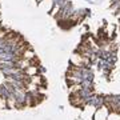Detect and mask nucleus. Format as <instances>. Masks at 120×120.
Masks as SVG:
<instances>
[{
  "mask_svg": "<svg viewBox=\"0 0 120 120\" xmlns=\"http://www.w3.org/2000/svg\"><path fill=\"white\" fill-rule=\"evenodd\" d=\"M82 90V86H80V84H71V86H69V92H71V94H76V92H79V91Z\"/></svg>",
  "mask_w": 120,
  "mask_h": 120,
  "instance_id": "nucleus-3",
  "label": "nucleus"
},
{
  "mask_svg": "<svg viewBox=\"0 0 120 120\" xmlns=\"http://www.w3.org/2000/svg\"><path fill=\"white\" fill-rule=\"evenodd\" d=\"M69 101H71V104L75 105V107H80V108L84 107V99H83L82 96H79V94H71Z\"/></svg>",
  "mask_w": 120,
  "mask_h": 120,
  "instance_id": "nucleus-1",
  "label": "nucleus"
},
{
  "mask_svg": "<svg viewBox=\"0 0 120 120\" xmlns=\"http://www.w3.org/2000/svg\"><path fill=\"white\" fill-rule=\"evenodd\" d=\"M7 32H8V31L4 30V28H1V30H0V40H1V39L4 40V38H5V35H7Z\"/></svg>",
  "mask_w": 120,
  "mask_h": 120,
  "instance_id": "nucleus-7",
  "label": "nucleus"
},
{
  "mask_svg": "<svg viewBox=\"0 0 120 120\" xmlns=\"http://www.w3.org/2000/svg\"><path fill=\"white\" fill-rule=\"evenodd\" d=\"M57 11H59V5H55V7H53V9L51 11V15H52V16H55Z\"/></svg>",
  "mask_w": 120,
  "mask_h": 120,
  "instance_id": "nucleus-8",
  "label": "nucleus"
},
{
  "mask_svg": "<svg viewBox=\"0 0 120 120\" xmlns=\"http://www.w3.org/2000/svg\"><path fill=\"white\" fill-rule=\"evenodd\" d=\"M0 22H1V17H0Z\"/></svg>",
  "mask_w": 120,
  "mask_h": 120,
  "instance_id": "nucleus-9",
  "label": "nucleus"
},
{
  "mask_svg": "<svg viewBox=\"0 0 120 120\" xmlns=\"http://www.w3.org/2000/svg\"><path fill=\"white\" fill-rule=\"evenodd\" d=\"M24 72H26V75H28V76H35L36 72H38V67H28V68L24 69Z\"/></svg>",
  "mask_w": 120,
  "mask_h": 120,
  "instance_id": "nucleus-2",
  "label": "nucleus"
},
{
  "mask_svg": "<svg viewBox=\"0 0 120 120\" xmlns=\"http://www.w3.org/2000/svg\"><path fill=\"white\" fill-rule=\"evenodd\" d=\"M7 107V99L5 98H0V108Z\"/></svg>",
  "mask_w": 120,
  "mask_h": 120,
  "instance_id": "nucleus-6",
  "label": "nucleus"
},
{
  "mask_svg": "<svg viewBox=\"0 0 120 120\" xmlns=\"http://www.w3.org/2000/svg\"><path fill=\"white\" fill-rule=\"evenodd\" d=\"M23 57H24L26 60H31L32 57H35V53L31 51V49H27V51L23 53Z\"/></svg>",
  "mask_w": 120,
  "mask_h": 120,
  "instance_id": "nucleus-4",
  "label": "nucleus"
},
{
  "mask_svg": "<svg viewBox=\"0 0 120 120\" xmlns=\"http://www.w3.org/2000/svg\"><path fill=\"white\" fill-rule=\"evenodd\" d=\"M30 61V67H36V65H39L40 64V61H39V59L35 56V57H32L31 60H28Z\"/></svg>",
  "mask_w": 120,
  "mask_h": 120,
  "instance_id": "nucleus-5",
  "label": "nucleus"
}]
</instances>
